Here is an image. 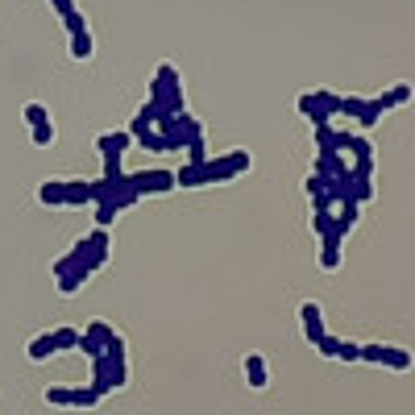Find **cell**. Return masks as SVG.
<instances>
[{"label":"cell","mask_w":415,"mask_h":415,"mask_svg":"<svg viewBox=\"0 0 415 415\" xmlns=\"http://www.w3.org/2000/svg\"><path fill=\"white\" fill-rule=\"evenodd\" d=\"M378 366H391V369H411V353H403V349H391V345H382V362Z\"/></svg>","instance_id":"9"},{"label":"cell","mask_w":415,"mask_h":415,"mask_svg":"<svg viewBox=\"0 0 415 415\" xmlns=\"http://www.w3.org/2000/svg\"><path fill=\"white\" fill-rule=\"evenodd\" d=\"M337 357H345V362H362V345L341 341V349H337Z\"/></svg>","instance_id":"16"},{"label":"cell","mask_w":415,"mask_h":415,"mask_svg":"<svg viewBox=\"0 0 415 415\" xmlns=\"http://www.w3.org/2000/svg\"><path fill=\"white\" fill-rule=\"evenodd\" d=\"M391 100H394V104H407V100H411V88H407V83H394Z\"/></svg>","instance_id":"19"},{"label":"cell","mask_w":415,"mask_h":415,"mask_svg":"<svg viewBox=\"0 0 415 415\" xmlns=\"http://www.w3.org/2000/svg\"><path fill=\"white\" fill-rule=\"evenodd\" d=\"M50 337H54V353H58V349H79V341H83L79 328H58V332H50Z\"/></svg>","instance_id":"10"},{"label":"cell","mask_w":415,"mask_h":415,"mask_svg":"<svg viewBox=\"0 0 415 415\" xmlns=\"http://www.w3.org/2000/svg\"><path fill=\"white\" fill-rule=\"evenodd\" d=\"M92 33H88V29H79V33H71V54L75 58H92Z\"/></svg>","instance_id":"11"},{"label":"cell","mask_w":415,"mask_h":415,"mask_svg":"<svg viewBox=\"0 0 415 415\" xmlns=\"http://www.w3.org/2000/svg\"><path fill=\"white\" fill-rule=\"evenodd\" d=\"M125 146H129V133H104V137H100V154H104V158H121Z\"/></svg>","instance_id":"8"},{"label":"cell","mask_w":415,"mask_h":415,"mask_svg":"<svg viewBox=\"0 0 415 415\" xmlns=\"http://www.w3.org/2000/svg\"><path fill=\"white\" fill-rule=\"evenodd\" d=\"M299 316H303V332H308V341L320 345L328 332H324V316H320V303H303L299 308Z\"/></svg>","instance_id":"3"},{"label":"cell","mask_w":415,"mask_h":415,"mask_svg":"<svg viewBox=\"0 0 415 415\" xmlns=\"http://www.w3.org/2000/svg\"><path fill=\"white\" fill-rule=\"evenodd\" d=\"M50 353H54V337H50V332H46V337H38V341L29 345V362H46Z\"/></svg>","instance_id":"12"},{"label":"cell","mask_w":415,"mask_h":415,"mask_svg":"<svg viewBox=\"0 0 415 415\" xmlns=\"http://www.w3.org/2000/svg\"><path fill=\"white\" fill-rule=\"evenodd\" d=\"M54 142V125H38L33 129V146H50Z\"/></svg>","instance_id":"17"},{"label":"cell","mask_w":415,"mask_h":415,"mask_svg":"<svg viewBox=\"0 0 415 415\" xmlns=\"http://www.w3.org/2000/svg\"><path fill=\"white\" fill-rule=\"evenodd\" d=\"M362 108H366L362 96H341V117H362Z\"/></svg>","instance_id":"14"},{"label":"cell","mask_w":415,"mask_h":415,"mask_svg":"<svg viewBox=\"0 0 415 415\" xmlns=\"http://www.w3.org/2000/svg\"><path fill=\"white\" fill-rule=\"evenodd\" d=\"M104 394L96 391V387H88V391H63V387H54V391H46V403L50 407H67V403H75V407H96Z\"/></svg>","instance_id":"2"},{"label":"cell","mask_w":415,"mask_h":415,"mask_svg":"<svg viewBox=\"0 0 415 415\" xmlns=\"http://www.w3.org/2000/svg\"><path fill=\"white\" fill-rule=\"evenodd\" d=\"M320 262H324V270H337V266H341V249H337V245H324Z\"/></svg>","instance_id":"15"},{"label":"cell","mask_w":415,"mask_h":415,"mask_svg":"<svg viewBox=\"0 0 415 415\" xmlns=\"http://www.w3.org/2000/svg\"><path fill=\"white\" fill-rule=\"evenodd\" d=\"M54 9H58V17H63V21H67V17H75V13H79V9H75V0H54Z\"/></svg>","instance_id":"20"},{"label":"cell","mask_w":415,"mask_h":415,"mask_svg":"<svg viewBox=\"0 0 415 415\" xmlns=\"http://www.w3.org/2000/svg\"><path fill=\"white\" fill-rule=\"evenodd\" d=\"M245 378H249V387H253V391H262V387L270 382L266 357H262V353H249V357H245Z\"/></svg>","instance_id":"6"},{"label":"cell","mask_w":415,"mask_h":415,"mask_svg":"<svg viewBox=\"0 0 415 415\" xmlns=\"http://www.w3.org/2000/svg\"><path fill=\"white\" fill-rule=\"evenodd\" d=\"M299 112H303L308 121H316V125H328V117H332V112L324 108V100H320L316 92H303V96H299Z\"/></svg>","instance_id":"5"},{"label":"cell","mask_w":415,"mask_h":415,"mask_svg":"<svg viewBox=\"0 0 415 415\" xmlns=\"http://www.w3.org/2000/svg\"><path fill=\"white\" fill-rule=\"evenodd\" d=\"M394 108V100H391V92H382V96H374V100H366V108H362V129H369V125H378V117L382 112H391Z\"/></svg>","instance_id":"4"},{"label":"cell","mask_w":415,"mask_h":415,"mask_svg":"<svg viewBox=\"0 0 415 415\" xmlns=\"http://www.w3.org/2000/svg\"><path fill=\"white\" fill-rule=\"evenodd\" d=\"M38 199L50 204V208H67V183H42L38 187Z\"/></svg>","instance_id":"7"},{"label":"cell","mask_w":415,"mask_h":415,"mask_svg":"<svg viewBox=\"0 0 415 415\" xmlns=\"http://www.w3.org/2000/svg\"><path fill=\"white\" fill-rule=\"evenodd\" d=\"M316 349L324 353V357H337V349H341V341H337V337H324V341H320Z\"/></svg>","instance_id":"18"},{"label":"cell","mask_w":415,"mask_h":415,"mask_svg":"<svg viewBox=\"0 0 415 415\" xmlns=\"http://www.w3.org/2000/svg\"><path fill=\"white\" fill-rule=\"evenodd\" d=\"M25 121H29V129H38V125H50V112H46V104H25Z\"/></svg>","instance_id":"13"},{"label":"cell","mask_w":415,"mask_h":415,"mask_svg":"<svg viewBox=\"0 0 415 415\" xmlns=\"http://www.w3.org/2000/svg\"><path fill=\"white\" fill-rule=\"evenodd\" d=\"M104 258H108V228H100V224H96V233H88V237H83V241L75 245L71 253L54 266L58 291H63V295L79 291V287L92 278V270L104 266Z\"/></svg>","instance_id":"1"}]
</instances>
